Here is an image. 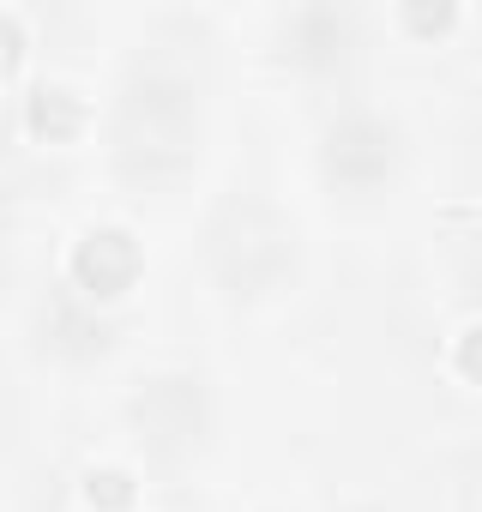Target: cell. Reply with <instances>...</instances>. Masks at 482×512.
<instances>
[{"label": "cell", "mask_w": 482, "mask_h": 512, "mask_svg": "<svg viewBox=\"0 0 482 512\" xmlns=\"http://www.w3.org/2000/svg\"><path fill=\"white\" fill-rule=\"evenodd\" d=\"M193 139H199V103L181 79L169 73H139L121 97V121H115V145H121V169L133 181H169L193 163Z\"/></svg>", "instance_id": "obj_1"}, {"label": "cell", "mask_w": 482, "mask_h": 512, "mask_svg": "<svg viewBox=\"0 0 482 512\" xmlns=\"http://www.w3.org/2000/svg\"><path fill=\"white\" fill-rule=\"evenodd\" d=\"M296 260V235L290 223L260 205V199H229L217 217H211V266L217 278L235 290V296H260L272 290Z\"/></svg>", "instance_id": "obj_2"}, {"label": "cell", "mask_w": 482, "mask_h": 512, "mask_svg": "<svg viewBox=\"0 0 482 512\" xmlns=\"http://www.w3.org/2000/svg\"><path fill=\"white\" fill-rule=\"evenodd\" d=\"M392 163H398V139H392V127L374 121V115H350V121H338V127L326 133V175H332L338 187H350V193L380 187V181L392 175Z\"/></svg>", "instance_id": "obj_3"}, {"label": "cell", "mask_w": 482, "mask_h": 512, "mask_svg": "<svg viewBox=\"0 0 482 512\" xmlns=\"http://www.w3.org/2000/svg\"><path fill=\"white\" fill-rule=\"evenodd\" d=\"M133 272H139V247H133L127 229H97V235H85L79 253H73V278H79L91 296H121V290L133 284Z\"/></svg>", "instance_id": "obj_4"}, {"label": "cell", "mask_w": 482, "mask_h": 512, "mask_svg": "<svg viewBox=\"0 0 482 512\" xmlns=\"http://www.w3.org/2000/svg\"><path fill=\"white\" fill-rule=\"evenodd\" d=\"M139 428L157 440V446H175V440H193L199 434V392L193 380H157L139 404H133Z\"/></svg>", "instance_id": "obj_5"}, {"label": "cell", "mask_w": 482, "mask_h": 512, "mask_svg": "<svg viewBox=\"0 0 482 512\" xmlns=\"http://www.w3.org/2000/svg\"><path fill=\"white\" fill-rule=\"evenodd\" d=\"M344 37H350V19L332 13V7H308V13L290 19V43H296L302 61H332V55H344Z\"/></svg>", "instance_id": "obj_6"}, {"label": "cell", "mask_w": 482, "mask_h": 512, "mask_svg": "<svg viewBox=\"0 0 482 512\" xmlns=\"http://www.w3.org/2000/svg\"><path fill=\"white\" fill-rule=\"evenodd\" d=\"M79 115H85V109H79L73 91H49V85H43V91L31 97V127L49 133V139H67V133L79 127Z\"/></svg>", "instance_id": "obj_7"}, {"label": "cell", "mask_w": 482, "mask_h": 512, "mask_svg": "<svg viewBox=\"0 0 482 512\" xmlns=\"http://www.w3.org/2000/svg\"><path fill=\"white\" fill-rule=\"evenodd\" d=\"M91 500H103V506H127V500H133V488H127V476H121V470H103V476H91Z\"/></svg>", "instance_id": "obj_8"}, {"label": "cell", "mask_w": 482, "mask_h": 512, "mask_svg": "<svg viewBox=\"0 0 482 512\" xmlns=\"http://www.w3.org/2000/svg\"><path fill=\"white\" fill-rule=\"evenodd\" d=\"M458 368H464V374H476V380H482V326H470V332H464V338H458Z\"/></svg>", "instance_id": "obj_9"}, {"label": "cell", "mask_w": 482, "mask_h": 512, "mask_svg": "<svg viewBox=\"0 0 482 512\" xmlns=\"http://www.w3.org/2000/svg\"><path fill=\"white\" fill-rule=\"evenodd\" d=\"M404 19H410V25H446L452 7H434V13H428V7H404Z\"/></svg>", "instance_id": "obj_10"}]
</instances>
